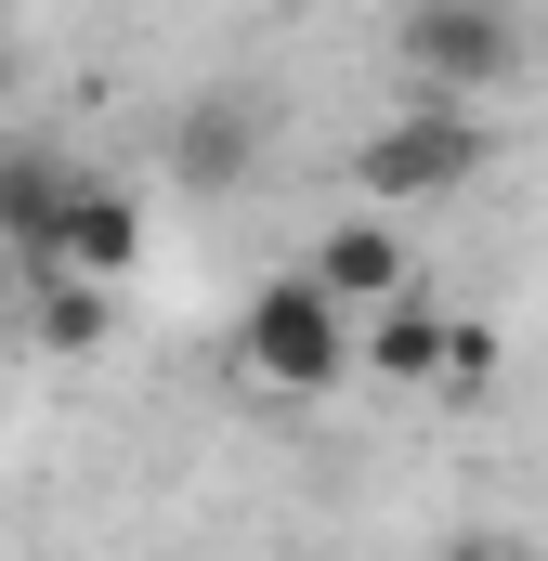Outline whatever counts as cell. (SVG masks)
I'll return each mask as SVG.
<instances>
[{"instance_id": "8992f818", "label": "cell", "mask_w": 548, "mask_h": 561, "mask_svg": "<svg viewBox=\"0 0 548 561\" xmlns=\"http://www.w3.org/2000/svg\"><path fill=\"white\" fill-rule=\"evenodd\" d=\"M53 262H66V275H92V287H118V275L144 262V196L79 170V196H66V249H53Z\"/></svg>"}, {"instance_id": "8fae6325", "label": "cell", "mask_w": 548, "mask_h": 561, "mask_svg": "<svg viewBox=\"0 0 548 561\" xmlns=\"http://www.w3.org/2000/svg\"><path fill=\"white\" fill-rule=\"evenodd\" d=\"M431 561H523V549H510V536H444Z\"/></svg>"}, {"instance_id": "5b68a950", "label": "cell", "mask_w": 548, "mask_h": 561, "mask_svg": "<svg viewBox=\"0 0 548 561\" xmlns=\"http://www.w3.org/2000/svg\"><path fill=\"white\" fill-rule=\"evenodd\" d=\"M300 275L327 287L340 313H379V300H406V236H392V209H353V222H340V236H327Z\"/></svg>"}, {"instance_id": "6da1fadb", "label": "cell", "mask_w": 548, "mask_h": 561, "mask_svg": "<svg viewBox=\"0 0 548 561\" xmlns=\"http://www.w3.org/2000/svg\"><path fill=\"white\" fill-rule=\"evenodd\" d=\"M392 53H406L418 92L483 105V92H510V79H523L536 26H523V0H406V13H392Z\"/></svg>"}, {"instance_id": "277c9868", "label": "cell", "mask_w": 548, "mask_h": 561, "mask_svg": "<svg viewBox=\"0 0 548 561\" xmlns=\"http://www.w3.org/2000/svg\"><path fill=\"white\" fill-rule=\"evenodd\" d=\"M262 144H274L262 92H183L170 105V183L183 196H236V183H262Z\"/></svg>"}, {"instance_id": "9c48e42d", "label": "cell", "mask_w": 548, "mask_h": 561, "mask_svg": "<svg viewBox=\"0 0 548 561\" xmlns=\"http://www.w3.org/2000/svg\"><path fill=\"white\" fill-rule=\"evenodd\" d=\"M26 327H39V353H92V340H105L118 313H105V287H92V275L39 262V313H26Z\"/></svg>"}, {"instance_id": "7c38bea8", "label": "cell", "mask_w": 548, "mask_h": 561, "mask_svg": "<svg viewBox=\"0 0 548 561\" xmlns=\"http://www.w3.org/2000/svg\"><path fill=\"white\" fill-rule=\"evenodd\" d=\"M0 92H13V53H0Z\"/></svg>"}, {"instance_id": "52a82bcc", "label": "cell", "mask_w": 548, "mask_h": 561, "mask_svg": "<svg viewBox=\"0 0 548 561\" xmlns=\"http://www.w3.org/2000/svg\"><path fill=\"white\" fill-rule=\"evenodd\" d=\"M66 196H79V170H66L53 144H0V236H13L26 262L66 249Z\"/></svg>"}, {"instance_id": "ba28073f", "label": "cell", "mask_w": 548, "mask_h": 561, "mask_svg": "<svg viewBox=\"0 0 548 561\" xmlns=\"http://www.w3.org/2000/svg\"><path fill=\"white\" fill-rule=\"evenodd\" d=\"M353 366H379V379H392V392H431V379H444V313H431V300H379V313H353Z\"/></svg>"}, {"instance_id": "30bf717a", "label": "cell", "mask_w": 548, "mask_h": 561, "mask_svg": "<svg viewBox=\"0 0 548 561\" xmlns=\"http://www.w3.org/2000/svg\"><path fill=\"white\" fill-rule=\"evenodd\" d=\"M496 379V327L483 313H444V392H483Z\"/></svg>"}, {"instance_id": "3957f363", "label": "cell", "mask_w": 548, "mask_h": 561, "mask_svg": "<svg viewBox=\"0 0 548 561\" xmlns=\"http://www.w3.org/2000/svg\"><path fill=\"white\" fill-rule=\"evenodd\" d=\"M236 340H249V366H262L274 392H340V379H353V313H340L313 275H274Z\"/></svg>"}, {"instance_id": "7a4b0ae2", "label": "cell", "mask_w": 548, "mask_h": 561, "mask_svg": "<svg viewBox=\"0 0 548 561\" xmlns=\"http://www.w3.org/2000/svg\"><path fill=\"white\" fill-rule=\"evenodd\" d=\"M483 157H496V131H483V105H392L379 131L353 144V183L379 196V209H431V196H457V183H483Z\"/></svg>"}]
</instances>
